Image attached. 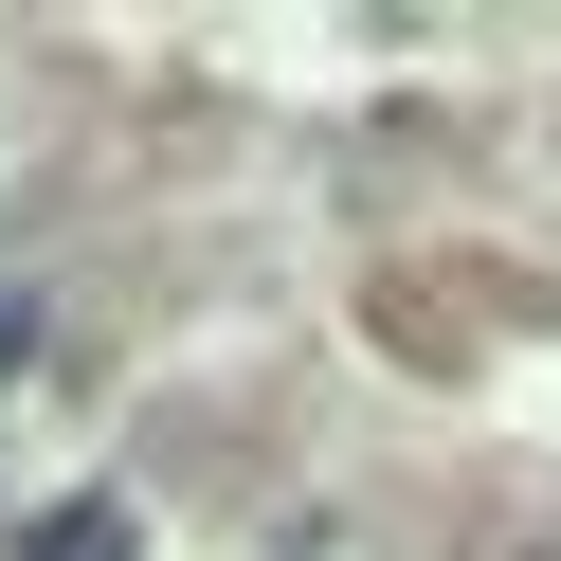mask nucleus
<instances>
[{
    "instance_id": "obj_1",
    "label": "nucleus",
    "mask_w": 561,
    "mask_h": 561,
    "mask_svg": "<svg viewBox=\"0 0 561 561\" xmlns=\"http://www.w3.org/2000/svg\"><path fill=\"white\" fill-rule=\"evenodd\" d=\"M37 561H127V525H110V507H73V525H55Z\"/></svg>"
}]
</instances>
